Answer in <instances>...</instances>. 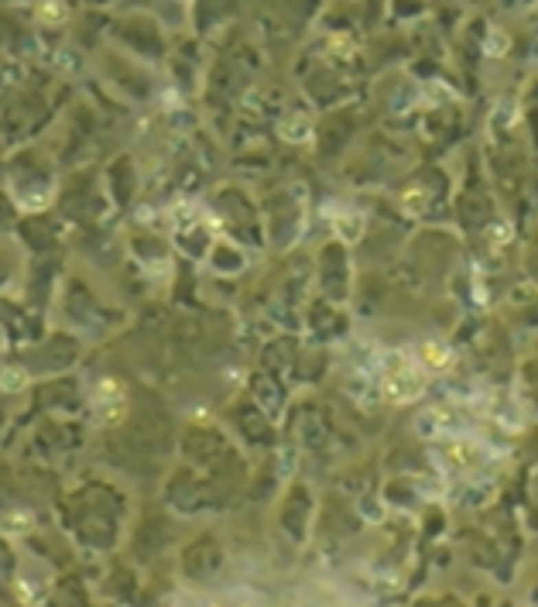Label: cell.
<instances>
[{
  "mask_svg": "<svg viewBox=\"0 0 538 607\" xmlns=\"http://www.w3.org/2000/svg\"><path fill=\"white\" fill-rule=\"evenodd\" d=\"M381 388H384V398L394 401V405H401V401H415V398L425 391V374L405 364V367L391 371V374L381 381Z\"/></svg>",
  "mask_w": 538,
  "mask_h": 607,
  "instance_id": "1",
  "label": "cell"
},
{
  "mask_svg": "<svg viewBox=\"0 0 538 607\" xmlns=\"http://www.w3.org/2000/svg\"><path fill=\"white\" fill-rule=\"evenodd\" d=\"M418 364H422L425 371H446V367L453 364V350H449L446 343H439V340H425V343L418 346Z\"/></svg>",
  "mask_w": 538,
  "mask_h": 607,
  "instance_id": "2",
  "label": "cell"
},
{
  "mask_svg": "<svg viewBox=\"0 0 538 607\" xmlns=\"http://www.w3.org/2000/svg\"><path fill=\"white\" fill-rule=\"evenodd\" d=\"M401 206H405V213L418 217V213H425V206H429V192H425L422 186H412V189H405Z\"/></svg>",
  "mask_w": 538,
  "mask_h": 607,
  "instance_id": "3",
  "label": "cell"
},
{
  "mask_svg": "<svg viewBox=\"0 0 538 607\" xmlns=\"http://www.w3.org/2000/svg\"><path fill=\"white\" fill-rule=\"evenodd\" d=\"M24 384H27V374H24V371H17V367H7V371L0 374V388H3V391H10V395H14V391H21Z\"/></svg>",
  "mask_w": 538,
  "mask_h": 607,
  "instance_id": "4",
  "label": "cell"
},
{
  "mask_svg": "<svg viewBox=\"0 0 538 607\" xmlns=\"http://www.w3.org/2000/svg\"><path fill=\"white\" fill-rule=\"evenodd\" d=\"M353 220H336V227H339V234L346 237V241H357L360 234H363V220L357 217V213H350Z\"/></svg>",
  "mask_w": 538,
  "mask_h": 607,
  "instance_id": "5",
  "label": "cell"
},
{
  "mask_svg": "<svg viewBox=\"0 0 538 607\" xmlns=\"http://www.w3.org/2000/svg\"><path fill=\"white\" fill-rule=\"evenodd\" d=\"M96 395H100V401H107V398H120V395H124V384L110 377V381H103V384H100V391H96Z\"/></svg>",
  "mask_w": 538,
  "mask_h": 607,
  "instance_id": "6",
  "label": "cell"
},
{
  "mask_svg": "<svg viewBox=\"0 0 538 607\" xmlns=\"http://www.w3.org/2000/svg\"><path fill=\"white\" fill-rule=\"evenodd\" d=\"M491 234H494V241H497V244H508V237H511V227H508V223H497Z\"/></svg>",
  "mask_w": 538,
  "mask_h": 607,
  "instance_id": "7",
  "label": "cell"
}]
</instances>
